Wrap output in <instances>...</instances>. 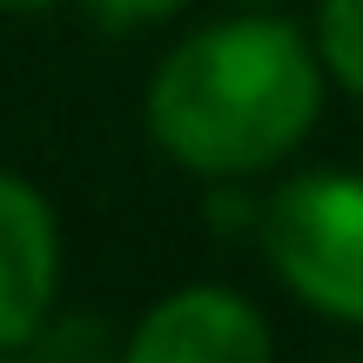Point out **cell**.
<instances>
[{"instance_id":"obj_1","label":"cell","mask_w":363,"mask_h":363,"mask_svg":"<svg viewBox=\"0 0 363 363\" xmlns=\"http://www.w3.org/2000/svg\"><path fill=\"white\" fill-rule=\"evenodd\" d=\"M162 148L189 169L235 175L289 155L316 121V61L283 21H229L182 40L148 94Z\"/></svg>"},{"instance_id":"obj_2","label":"cell","mask_w":363,"mask_h":363,"mask_svg":"<svg viewBox=\"0 0 363 363\" xmlns=\"http://www.w3.org/2000/svg\"><path fill=\"white\" fill-rule=\"evenodd\" d=\"M269 256L316 310L363 323V182L303 175L269 202Z\"/></svg>"},{"instance_id":"obj_3","label":"cell","mask_w":363,"mask_h":363,"mask_svg":"<svg viewBox=\"0 0 363 363\" xmlns=\"http://www.w3.org/2000/svg\"><path fill=\"white\" fill-rule=\"evenodd\" d=\"M135 363H256L269 357V330L256 323L242 296L222 289H182L155 303L148 323L135 330Z\"/></svg>"},{"instance_id":"obj_4","label":"cell","mask_w":363,"mask_h":363,"mask_svg":"<svg viewBox=\"0 0 363 363\" xmlns=\"http://www.w3.org/2000/svg\"><path fill=\"white\" fill-rule=\"evenodd\" d=\"M54 303V222L27 182L0 175V350L27 343Z\"/></svg>"},{"instance_id":"obj_5","label":"cell","mask_w":363,"mask_h":363,"mask_svg":"<svg viewBox=\"0 0 363 363\" xmlns=\"http://www.w3.org/2000/svg\"><path fill=\"white\" fill-rule=\"evenodd\" d=\"M323 54L363 94V0H323Z\"/></svg>"},{"instance_id":"obj_6","label":"cell","mask_w":363,"mask_h":363,"mask_svg":"<svg viewBox=\"0 0 363 363\" xmlns=\"http://www.w3.org/2000/svg\"><path fill=\"white\" fill-rule=\"evenodd\" d=\"M175 0H94L101 21H148V13H169Z\"/></svg>"},{"instance_id":"obj_7","label":"cell","mask_w":363,"mask_h":363,"mask_svg":"<svg viewBox=\"0 0 363 363\" xmlns=\"http://www.w3.org/2000/svg\"><path fill=\"white\" fill-rule=\"evenodd\" d=\"M0 7H13V13H27V7H48V0H0Z\"/></svg>"}]
</instances>
